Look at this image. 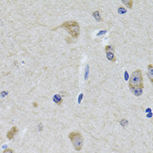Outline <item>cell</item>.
Wrapping results in <instances>:
<instances>
[{
    "instance_id": "obj_2",
    "label": "cell",
    "mask_w": 153,
    "mask_h": 153,
    "mask_svg": "<svg viewBox=\"0 0 153 153\" xmlns=\"http://www.w3.org/2000/svg\"><path fill=\"white\" fill-rule=\"evenodd\" d=\"M143 74L140 69H137L135 70L130 75V80H129V88L132 91L135 88H140V87H143Z\"/></svg>"
},
{
    "instance_id": "obj_7",
    "label": "cell",
    "mask_w": 153,
    "mask_h": 153,
    "mask_svg": "<svg viewBox=\"0 0 153 153\" xmlns=\"http://www.w3.org/2000/svg\"><path fill=\"white\" fill-rule=\"evenodd\" d=\"M53 101L58 105H60L63 102V99H62L61 95H59V94H54L53 96Z\"/></svg>"
},
{
    "instance_id": "obj_3",
    "label": "cell",
    "mask_w": 153,
    "mask_h": 153,
    "mask_svg": "<svg viewBox=\"0 0 153 153\" xmlns=\"http://www.w3.org/2000/svg\"><path fill=\"white\" fill-rule=\"evenodd\" d=\"M68 138L76 151H81L84 145V138L80 131H72L68 134Z\"/></svg>"
},
{
    "instance_id": "obj_13",
    "label": "cell",
    "mask_w": 153,
    "mask_h": 153,
    "mask_svg": "<svg viewBox=\"0 0 153 153\" xmlns=\"http://www.w3.org/2000/svg\"><path fill=\"white\" fill-rule=\"evenodd\" d=\"M118 12H119L120 14H124V13L126 12V9H125L124 7H120V8L118 9Z\"/></svg>"
},
{
    "instance_id": "obj_9",
    "label": "cell",
    "mask_w": 153,
    "mask_h": 153,
    "mask_svg": "<svg viewBox=\"0 0 153 153\" xmlns=\"http://www.w3.org/2000/svg\"><path fill=\"white\" fill-rule=\"evenodd\" d=\"M122 3H123L126 7H128L129 9H131L132 6H133V1H132V0H123Z\"/></svg>"
},
{
    "instance_id": "obj_11",
    "label": "cell",
    "mask_w": 153,
    "mask_h": 153,
    "mask_svg": "<svg viewBox=\"0 0 153 153\" xmlns=\"http://www.w3.org/2000/svg\"><path fill=\"white\" fill-rule=\"evenodd\" d=\"M105 52H115V48L112 46H106L105 47Z\"/></svg>"
},
{
    "instance_id": "obj_14",
    "label": "cell",
    "mask_w": 153,
    "mask_h": 153,
    "mask_svg": "<svg viewBox=\"0 0 153 153\" xmlns=\"http://www.w3.org/2000/svg\"><path fill=\"white\" fill-rule=\"evenodd\" d=\"M3 153H15V152L13 150H12V149H10V148H7V149L4 150Z\"/></svg>"
},
{
    "instance_id": "obj_10",
    "label": "cell",
    "mask_w": 153,
    "mask_h": 153,
    "mask_svg": "<svg viewBox=\"0 0 153 153\" xmlns=\"http://www.w3.org/2000/svg\"><path fill=\"white\" fill-rule=\"evenodd\" d=\"M93 16L95 18V19H96L97 21H102V18H101V16H100V12H94V13H93Z\"/></svg>"
},
{
    "instance_id": "obj_1",
    "label": "cell",
    "mask_w": 153,
    "mask_h": 153,
    "mask_svg": "<svg viewBox=\"0 0 153 153\" xmlns=\"http://www.w3.org/2000/svg\"><path fill=\"white\" fill-rule=\"evenodd\" d=\"M59 27L64 28L74 39H77L81 33V27L78 22L74 20H68L65 21Z\"/></svg>"
},
{
    "instance_id": "obj_8",
    "label": "cell",
    "mask_w": 153,
    "mask_h": 153,
    "mask_svg": "<svg viewBox=\"0 0 153 153\" xmlns=\"http://www.w3.org/2000/svg\"><path fill=\"white\" fill-rule=\"evenodd\" d=\"M143 87H140V88H135L134 90H132L133 94H135L136 96H140L143 94Z\"/></svg>"
},
{
    "instance_id": "obj_12",
    "label": "cell",
    "mask_w": 153,
    "mask_h": 153,
    "mask_svg": "<svg viewBox=\"0 0 153 153\" xmlns=\"http://www.w3.org/2000/svg\"><path fill=\"white\" fill-rule=\"evenodd\" d=\"M120 123H121V125H122L123 127H126V126L128 125V121H127L126 119H122L121 122H120Z\"/></svg>"
},
{
    "instance_id": "obj_6",
    "label": "cell",
    "mask_w": 153,
    "mask_h": 153,
    "mask_svg": "<svg viewBox=\"0 0 153 153\" xmlns=\"http://www.w3.org/2000/svg\"><path fill=\"white\" fill-rule=\"evenodd\" d=\"M106 53L107 59H108L109 61H112V62H116V56H115V52H105Z\"/></svg>"
},
{
    "instance_id": "obj_4",
    "label": "cell",
    "mask_w": 153,
    "mask_h": 153,
    "mask_svg": "<svg viewBox=\"0 0 153 153\" xmlns=\"http://www.w3.org/2000/svg\"><path fill=\"white\" fill-rule=\"evenodd\" d=\"M18 132H19V130H18V128L16 127V126H13L12 127L9 131L7 132V134H6V137H7V139H9V140H12L14 137H15V136L18 134Z\"/></svg>"
},
{
    "instance_id": "obj_15",
    "label": "cell",
    "mask_w": 153,
    "mask_h": 153,
    "mask_svg": "<svg viewBox=\"0 0 153 153\" xmlns=\"http://www.w3.org/2000/svg\"><path fill=\"white\" fill-rule=\"evenodd\" d=\"M124 75H125V80H127V79H128V73L125 72V73H124Z\"/></svg>"
},
{
    "instance_id": "obj_5",
    "label": "cell",
    "mask_w": 153,
    "mask_h": 153,
    "mask_svg": "<svg viewBox=\"0 0 153 153\" xmlns=\"http://www.w3.org/2000/svg\"><path fill=\"white\" fill-rule=\"evenodd\" d=\"M147 76L149 77L151 82L153 83V66L152 64H149L147 67Z\"/></svg>"
}]
</instances>
